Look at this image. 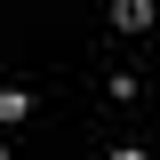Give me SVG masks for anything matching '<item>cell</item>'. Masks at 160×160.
Instances as JSON below:
<instances>
[{
  "instance_id": "cell-1",
  "label": "cell",
  "mask_w": 160,
  "mask_h": 160,
  "mask_svg": "<svg viewBox=\"0 0 160 160\" xmlns=\"http://www.w3.org/2000/svg\"><path fill=\"white\" fill-rule=\"evenodd\" d=\"M112 24L120 32H152V0H112Z\"/></svg>"
},
{
  "instance_id": "cell-2",
  "label": "cell",
  "mask_w": 160,
  "mask_h": 160,
  "mask_svg": "<svg viewBox=\"0 0 160 160\" xmlns=\"http://www.w3.org/2000/svg\"><path fill=\"white\" fill-rule=\"evenodd\" d=\"M24 112H32V96H24V88H0V128H16Z\"/></svg>"
},
{
  "instance_id": "cell-3",
  "label": "cell",
  "mask_w": 160,
  "mask_h": 160,
  "mask_svg": "<svg viewBox=\"0 0 160 160\" xmlns=\"http://www.w3.org/2000/svg\"><path fill=\"white\" fill-rule=\"evenodd\" d=\"M112 160H144V152H136V144H120V152H112Z\"/></svg>"
},
{
  "instance_id": "cell-4",
  "label": "cell",
  "mask_w": 160,
  "mask_h": 160,
  "mask_svg": "<svg viewBox=\"0 0 160 160\" xmlns=\"http://www.w3.org/2000/svg\"><path fill=\"white\" fill-rule=\"evenodd\" d=\"M0 160H8V144H0Z\"/></svg>"
}]
</instances>
